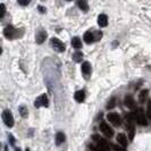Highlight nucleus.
Wrapping results in <instances>:
<instances>
[{"mask_svg":"<svg viewBox=\"0 0 151 151\" xmlns=\"http://www.w3.org/2000/svg\"><path fill=\"white\" fill-rule=\"evenodd\" d=\"M92 139H93V141L96 142V144L98 145V147H100V148H102L104 150L106 151H110V148L113 147V145H110V144L107 142L105 139H102L100 135H98V134H96V135L92 136Z\"/></svg>","mask_w":151,"mask_h":151,"instance_id":"1","label":"nucleus"},{"mask_svg":"<svg viewBox=\"0 0 151 151\" xmlns=\"http://www.w3.org/2000/svg\"><path fill=\"white\" fill-rule=\"evenodd\" d=\"M134 119L141 126H147L148 125V121L145 118V115H144V111L142 109H137L136 110L135 114H134Z\"/></svg>","mask_w":151,"mask_h":151,"instance_id":"2","label":"nucleus"},{"mask_svg":"<svg viewBox=\"0 0 151 151\" xmlns=\"http://www.w3.org/2000/svg\"><path fill=\"white\" fill-rule=\"evenodd\" d=\"M50 45H51V47H52L56 51H58V52H64V51H65V45L61 42L59 39L52 38L50 40Z\"/></svg>","mask_w":151,"mask_h":151,"instance_id":"3","label":"nucleus"},{"mask_svg":"<svg viewBox=\"0 0 151 151\" xmlns=\"http://www.w3.org/2000/svg\"><path fill=\"white\" fill-rule=\"evenodd\" d=\"M2 121L8 127H13L14 126V117L10 113V110H5L2 113Z\"/></svg>","mask_w":151,"mask_h":151,"instance_id":"4","label":"nucleus"},{"mask_svg":"<svg viewBox=\"0 0 151 151\" xmlns=\"http://www.w3.org/2000/svg\"><path fill=\"white\" fill-rule=\"evenodd\" d=\"M4 35L7 39H9V40H12V39H15L18 34H17V30L14 29V26L8 25V26L5 27V30H4Z\"/></svg>","mask_w":151,"mask_h":151,"instance_id":"5","label":"nucleus"},{"mask_svg":"<svg viewBox=\"0 0 151 151\" xmlns=\"http://www.w3.org/2000/svg\"><path fill=\"white\" fill-rule=\"evenodd\" d=\"M107 118H108V121L110 122L113 125H115V126H119V125L122 124V119H121V117H119L118 114H116V113L108 114Z\"/></svg>","mask_w":151,"mask_h":151,"instance_id":"6","label":"nucleus"},{"mask_svg":"<svg viewBox=\"0 0 151 151\" xmlns=\"http://www.w3.org/2000/svg\"><path fill=\"white\" fill-rule=\"evenodd\" d=\"M100 131H101L106 136H108V137H113L114 136L113 129H111L107 123H105V122H102V123L100 124Z\"/></svg>","mask_w":151,"mask_h":151,"instance_id":"7","label":"nucleus"},{"mask_svg":"<svg viewBox=\"0 0 151 151\" xmlns=\"http://www.w3.org/2000/svg\"><path fill=\"white\" fill-rule=\"evenodd\" d=\"M48 105H49V100H48L45 94L40 96V97L34 101V106L37 107V108H39V107H48Z\"/></svg>","mask_w":151,"mask_h":151,"instance_id":"8","label":"nucleus"},{"mask_svg":"<svg viewBox=\"0 0 151 151\" xmlns=\"http://www.w3.org/2000/svg\"><path fill=\"white\" fill-rule=\"evenodd\" d=\"M116 140H117V142L121 144L123 148H126L127 147V137L125 136V134L124 133H119L118 135L116 136Z\"/></svg>","mask_w":151,"mask_h":151,"instance_id":"9","label":"nucleus"},{"mask_svg":"<svg viewBox=\"0 0 151 151\" xmlns=\"http://www.w3.org/2000/svg\"><path fill=\"white\" fill-rule=\"evenodd\" d=\"M45 39H47V32H45V31L41 30L37 33V37H35V41H37V43H39V45L43 43Z\"/></svg>","mask_w":151,"mask_h":151,"instance_id":"10","label":"nucleus"},{"mask_svg":"<svg viewBox=\"0 0 151 151\" xmlns=\"http://www.w3.org/2000/svg\"><path fill=\"white\" fill-rule=\"evenodd\" d=\"M98 24L100 27H106L108 25V17L105 14H100L98 16Z\"/></svg>","mask_w":151,"mask_h":151,"instance_id":"11","label":"nucleus"},{"mask_svg":"<svg viewBox=\"0 0 151 151\" xmlns=\"http://www.w3.org/2000/svg\"><path fill=\"white\" fill-rule=\"evenodd\" d=\"M82 73L85 75V77H88L91 74V65L89 61H84L82 64Z\"/></svg>","mask_w":151,"mask_h":151,"instance_id":"12","label":"nucleus"},{"mask_svg":"<svg viewBox=\"0 0 151 151\" xmlns=\"http://www.w3.org/2000/svg\"><path fill=\"white\" fill-rule=\"evenodd\" d=\"M84 41L86 42V43H92V42H94L96 41V38H94V34H93V32H91V31H89V32H85L84 33Z\"/></svg>","mask_w":151,"mask_h":151,"instance_id":"13","label":"nucleus"},{"mask_svg":"<svg viewBox=\"0 0 151 151\" xmlns=\"http://www.w3.org/2000/svg\"><path fill=\"white\" fill-rule=\"evenodd\" d=\"M74 98H75V100L77 101V102H83L84 99H85V92H84L83 90L76 91Z\"/></svg>","mask_w":151,"mask_h":151,"instance_id":"14","label":"nucleus"},{"mask_svg":"<svg viewBox=\"0 0 151 151\" xmlns=\"http://www.w3.org/2000/svg\"><path fill=\"white\" fill-rule=\"evenodd\" d=\"M124 104L127 108H134V99L132 98V96H126L124 99Z\"/></svg>","mask_w":151,"mask_h":151,"instance_id":"15","label":"nucleus"},{"mask_svg":"<svg viewBox=\"0 0 151 151\" xmlns=\"http://www.w3.org/2000/svg\"><path fill=\"white\" fill-rule=\"evenodd\" d=\"M65 139H66L65 134H64L63 132H58V133L56 134V144H57V145H60L63 142H65Z\"/></svg>","mask_w":151,"mask_h":151,"instance_id":"16","label":"nucleus"},{"mask_svg":"<svg viewBox=\"0 0 151 151\" xmlns=\"http://www.w3.org/2000/svg\"><path fill=\"white\" fill-rule=\"evenodd\" d=\"M77 6L80 9H82L83 12H88L89 10V5L86 2V0H77Z\"/></svg>","mask_w":151,"mask_h":151,"instance_id":"17","label":"nucleus"},{"mask_svg":"<svg viewBox=\"0 0 151 151\" xmlns=\"http://www.w3.org/2000/svg\"><path fill=\"white\" fill-rule=\"evenodd\" d=\"M72 45H73L75 49H81V48H82V42H81L80 38L75 37V38L72 39Z\"/></svg>","mask_w":151,"mask_h":151,"instance_id":"18","label":"nucleus"},{"mask_svg":"<svg viewBox=\"0 0 151 151\" xmlns=\"http://www.w3.org/2000/svg\"><path fill=\"white\" fill-rule=\"evenodd\" d=\"M82 58H83V53L81 52V51H76L73 55V60L76 61V63H80V61L82 60Z\"/></svg>","mask_w":151,"mask_h":151,"instance_id":"19","label":"nucleus"},{"mask_svg":"<svg viewBox=\"0 0 151 151\" xmlns=\"http://www.w3.org/2000/svg\"><path fill=\"white\" fill-rule=\"evenodd\" d=\"M147 96H148V90L141 91V93H140V96H139V100H140V102H141V104H143L144 101H145Z\"/></svg>","mask_w":151,"mask_h":151,"instance_id":"20","label":"nucleus"},{"mask_svg":"<svg viewBox=\"0 0 151 151\" xmlns=\"http://www.w3.org/2000/svg\"><path fill=\"white\" fill-rule=\"evenodd\" d=\"M19 114H21V116H22L23 118H26V117H27V115H29L27 108H26L25 106H21L19 107Z\"/></svg>","mask_w":151,"mask_h":151,"instance_id":"21","label":"nucleus"},{"mask_svg":"<svg viewBox=\"0 0 151 151\" xmlns=\"http://www.w3.org/2000/svg\"><path fill=\"white\" fill-rule=\"evenodd\" d=\"M115 105H116V99L111 98L110 100H109V102L107 104V109H111V108L115 107Z\"/></svg>","mask_w":151,"mask_h":151,"instance_id":"22","label":"nucleus"},{"mask_svg":"<svg viewBox=\"0 0 151 151\" xmlns=\"http://www.w3.org/2000/svg\"><path fill=\"white\" fill-rule=\"evenodd\" d=\"M89 148H90L92 151H106V150H104L102 148L98 147L97 144H90V145H89Z\"/></svg>","mask_w":151,"mask_h":151,"instance_id":"23","label":"nucleus"},{"mask_svg":"<svg viewBox=\"0 0 151 151\" xmlns=\"http://www.w3.org/2000/svg\"><path fill=\"white\" fill-rule=\"evenodd\" d=\"M0 8H1V12H0V18H2L5 14H6V7H5V5L4 4H1L0 5Z\"/></svg>","mask_w":151,"mask_h":151,"instance_id":"24","label":"nucleus"},{"mask_svg":"<svg viewBox=\"0 0 151 151\" xmlns=\"http://www.w3.org/2000/svg\"><path fill=\"white\" fill-rule=\"evenodd\" d=\"M31 0H17V2L19 4V5H22V6H26V5H29L30 4Z\"/></svg>","mask_w":151,"mask_h":151,"instance_id":"25","label":"nucleus"},{"mask_svg":"<svg viewBox=\"0 0 151 151\" xmlns=\"http://www.w3.org/2000/svg\"><path fill=\"white\" fill-rule=\"evenodd\" d=\"M148 116L151 119V101H149V104H148Z\"/></svg>","mask_w":151,"mask_h":151,"instance_id":"26","label":"nucleus"},{"mask_svg":"<svg viewBox=\"0 0 151 151\" xmlns=\"http://www.w3.org/2000/svg\"><path fill=\"white\" fill-rule=\"evenodd\" d=\"M8 139H9V141H10V144H12V145H14V144H15V139H14L13 136L9 135L8 136Z\"/></svg>","mask_w":151,"mask_h":151,"instance_id":"27","label":"nucleus"},{"mask_svg":"<svg viewBox=\"0 0 151 151\" xmlns=\"http://www.w3.org/2000/svg\"><path fill=\"white\" fill-rule=\"evenodd\" d=\"M113 149L115 151H125L124 149H122V148H119L118 145H113Z\"/></svg>","mask_w":151,"mask_h":151,"instance_id":"28","label":"nucleus"},{"mask_svg":"<svg viewBox=\"0 0 151 151\" xmlns=\"http://www.w3.org/2000/svg\"><path fill=\"white\" fill-rule=\"evenodd\" d=\"M39 10H40L41 13H45V9L43 7H39Z\"/></svg>","mask_w":151,"mask_h":151,"instance_id":"29","label":"nucleus"},{"mask_svg":"<svg viewBox=\"0 0 151 151\" xmlns=\"http://www.w3.org/2000/svg\"><path fill=\"white\" fill-rule=\"evenodd\" d=\"M15 151H22V150H21V149H16Z\"/></svg>","mask_w":151,"mask_h":151,"instance_id":"30","label":"nucleus"},{"mask_svg":"<svg viewBox=\"0 0 151 151\" xmlns=\"http://www.w3.org/2000/svg\"><path fill=\"white\" fill-rule=\"evenodd\" d=\"M5 151H8V149H7V147H6V148H5Z\"/></svg>","mask_w":151,"mask_h":151,"instance_id":"31","label":"nucleus"},{"mask_svg":"<svg viewBox=\"0 0 151 151\" xmlns=\"http://www.w3.org/2000/svg\"><path fill=\"white\" fill-rule=\"evenodd\" d=\"M67 1H70V0H67Z\"/></svg>","mask_w":151,"mask_h":151,"instance_id":"32","label":"nucleus"}]
</instances>
